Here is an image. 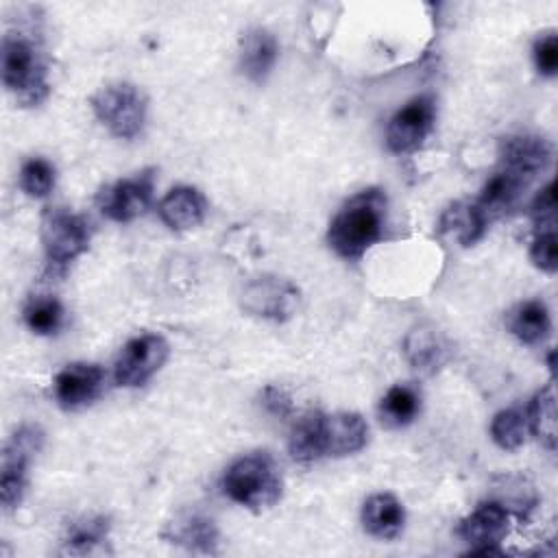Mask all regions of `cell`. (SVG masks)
<instances>
[{"label":"cell","mask_w":558,"mask_h":558,"mask_svg":"<svg viewBox=\"0 0 558 558\" xmlns=\"http://www.w3.org/2000/svg\"><path fill=\"white\" fill-rule=\"evenodd\" d=\"M386 225V194L377 187L349 198L329 222L327 242L344 259L362 257L381 240Z\"/></svg>","instance_id":"obj_1"},{"label":"cell","mask_w":558,"mask_h":558,"mask_svg":"<svg viewBox=\"0 0 558 558\" xmlns=\"http://www.w3.org/2000/svg\"><path fill=\"white\" fill-rule=\"evenodd\" d=\"M2 83L26 107L48 96L46 63L31 33L9 31L2 37Z\"/></svg>","instance_id":"obj_2"},{"label":"cell","mask_w":558,"mask_h":558,"mask_svg":"<svg viewBox=\"0 0 558 558\" xmlns=\"http://www.w3.org/2000/svg\"><path fill=\"white\" fill-rule=\"evenodd\" d=\"M222 488L233 501L262 512L279 501L281 473L268 453H248L227 469Z\"/></svg>","instance_id":"obj_3"},{"label":"cell","mask_w":558,"mask_h":558,"mask_svg":"<svg viewBox=\"0 0 558 558\" xmlns=\"http://www.w3.org/2000/svg\"><path fill=\"white\" fill-rule=\"evenodd\" d=\"M96 118L122 140L135 137L146 120V96L131 83H111L92 96Z\"/></svg>","instance_id":"obj_4"},{"label":"cell","mask_w":558,"mask_h":558,"mask_svg":"<svg viewBox=\"0 0 558 558\" xmlns=\"http://www.w3.org/2000/svg\"><path fill=\"white\" fill-rule=\"evenodd\" d=\"M44 432L37 425H22L2 449L0 464V501L4 510L15 508L22 501L26 488V473L33 453L41 449Z\"/></svg>","instance_id":"obj_5"},{"label":"cell","mask_w":558,"mask_h":558,"mask_svg":"<svg viewBox=\"0 0 558 558\" xmlns=\"http://www.w3.org/2000/svg\"><path fill=\"white\" fill-rule=\"evenodd\" d=\"M92 240L89 222L61 207H52L41 218V244L50 264L65 266L87 251Z\"/></svg>","instance_id":"obj_6"},{"label":"cell","mask_w":558,"mask_h":558,"mask_svg":"<svg viewBox=\"0 0 558 558\" xmlns=\"http://www.w3.org/2000/svg\"><path fill=\"white\" fill-rule=\"evenodd\" d=\"M301 301L299 288L277 275H262L248 281L240 294L242 310L268 320H288Z\"/></svg>","instance_id":"obj_7"},{"label":"cell","mask_w":558,"mask_h":558,"mask_svg":"<svg viewBox=\"0 0 558 558\" xmlns=\"http://www.w3.org/2000/svg\"><path fill=\"white\" fill-rule=\"evenodd\" d=\"M166 357H168V342L157 333H142L129 340L113 366L116 384L124 388H135L146 384L163 366Z\"/></svg>","instance_id":"obj_8"},{"label":"cell","mask_w":558,"mask_h":558,"mask_svg":"<svg viewBox=\"0 0 558 558\" xmlns=\"http://www.w3.org/2000/svg\"><path fill=\"white\" fill-rule=\"evenodd\" d=\"M436 120V102L432 96H416L405 102L388 122L386 144L392 153H412L429 135Z\"/></svg>","instance_id":"obj_9"},{"label":"cell","mask_w":558,"mask_h":558,"mask_svg":"<svg viewBox=\"0 0 558 558\" xmlns=\"http://www.w3.org/2000/svg\"><path fill=\"white\" fill-rule=\"evenodd\" d=\"M153 201V172L146 170L133 179H122L107 185L98 194V205L105 216L116 222H129L142 216Z\"/></svg>","instance_id":"obj_10"},{"label":"cell","mask_w":558,"mask_h":558,"mask_svg":"<svg viewBox=\"0 0 558 558\" xmlns=\"http://www.w3.org/2000/svg\"><path fill=\"white\" fill-rule=\"evenodd\" d=\"M499 157H501V168L532 181L538 172H543L549 166L551 146L541 135L517 133L501 140Z\"/></svg>","instance_id":"obj_11"},{"label":"cell","mask_w":558,"mask_h":558,"mask_svg":"<svg viewBox=\"0 0 558 558\" xmlns=\"http://www.w3.org/2000/svg\"><path fill=\"white\" fill-rule=\"evenodd\" d=\"M105 373L96 364L74 362L68 364L54 377V399L65 410H78L89 405L102 390Z\"/></svg>","instance_id":"obj_12"},{"label":"cell","mask_w":558,"mask_h":558,"mask_svg":"<svg viewBox=\"0 0 558 558\" xmlns=\"http://www.w3.org/2000/svg\"><path fill=\"white\" fill-rule=\"evenodd\" d=\"M508 510L497 501L480 504L466 519L460 521V536L473 547H497L508 534Z\"/></svg>","instance_id":"obj_13"},{"label":"cell","mask_w":558,"mask_h":558,"mask_svg":"<svg viewBox=\"0 0 558 558\" xmlns=\"http://www.w3.org/2000/svg\"><path fill=\"white\" fill-rule=\"evenodd\" d=\"M325 456H349L366 445L368 427L357 412L323 414Z\"/></svg>","instance_id":"obj_14"},{"label":"cell","mask_w":558,"mask_h":558,"mask_svg":"<svg viewBox=\"0 0 558 558\" xmlns=\"http://www.w3.org/2000/svg\"><path fill=\"white\" fill-rule=\"evenodd\" d=\"M163 538L192 551L216 554L218 551V527L201 512H181L168 523Z\"/></svg>","instance_id":"obj_15"},{"label":"cell","mask_w":558,"mask_h":558,"mask_svg":"<svg viewBox=\"0 0 558 558\" xmlns=\"http://www.w3.org/2000/svg\"><path fill=\"white\" fill-rule=\"evenodd\" d=\"M405 523V512L401 501L390 493H377L368 497L362 506L364 530L381 541H390L401 534Z\"/></svg>","instance_id":"obj_16"},{"label":"cell","mask_w":558,"mask_h":558,"mask_svg":"<svg viewBox=\"0 0 558 558\" xmlns=\"http://www.w3.org/2000/svg\"><path fill=\"white\" fill-rule=\"evenodd\" d=\"M161 220L177 231L194 229L205 218V198L198 190L181 185L170 190L159 203Z\"/></svg>","instance_id":"obj_17"},{"label":"cell","mask_w":558,"mask_h":558,"mask_svg":"<svg viewBox=\"0 0 558 558\" xmlns=\"http://www.w3.org/2000/svg\"><path fill=\"white\" fill-rule=\"evenodd\" d=\"M530 185L527 179L501 168L499 172H495L482 187V194H480V203L477 207L482 209V214L488 218H497V216H504L506 211H510L523 190Z\"/></svg>","instance_id":"obj_18"},{"label":"cell","mask_w":558,"mask_h":558,"mask_svg":"<svg viewBox=\"0 0 558 558\" xmlns=\"http://www.w3.org/2000/svg\"><path fill=\"white\" fill-rule=\"evenodd\" d=\"M277 52H279L277 39L270 31L266 28L246 31L240 46V68L246 74V78L262 83L272 70L277 61Z\"/></svg>","instance_id":"obj_19"},{"label":"cell","mask_w":558,"mask_h":558,"mask_svg":"<svg viewBox=\"0 0 558 558\" xmlns=\"http://www.w3.org/2000/svg\"><path fill=\"white\" fill-rule=\"evenodd\" d=\"M486 222L477 205L451 203L440 216V233L460 246H473L484 235Z\"/></svg>","instance_id":"obj_20"},{"label":"cell","mask_w":558,"mask_h":558,"mask_svg":"<svg viewBox=\"0 0 558 558\" xmlns=\"http://www.w3.org/2000/svg\"><path fill=\"white\" fill-rule=\"evenodd\" d=\"M508 331L519 338L523 344H536L549 333V312L547 305L538 299H530L512 307L506 316Z\"/></svg>","instance_id":"obj_21"},{"label":"cell","mask_w":558,"mask_h":558,"mask_svg":"<svg viewBox=\"0 0 558 558\" xmlns=\"http://www.w3.org/2000/svg\"><path fill=\"white\" fill-rule=\"evenodd\" d=\"M288 449L296 462H314L325 456L323 412H307L294 423Z\"/></svg>","instance_id":"obj_22"},{"label":"cell","mask_w":558,"mask_h":558,"mask_svg":"<svg viewBox=\"0 0 558 558\" xmlns=\"http://www.w3.org/2000/svg\"><path fill=\"white\" fill-rule=\"evenodd\" d=\"M421 410V397L416 388L408 384L392 386L379 403V416L381 423L388 427H405L410 425Z\"/></svg>","instance_id":"obj_23"},{"label":"cell","mask_w":558,"mask_h":558,"mask_svg":"<svg viewBox=\"0 0 558 558\" xmlns=\"http://www.w3.org/2000/svg\"><path fill=\"white\" fill-rule=\"evenodd\" d=\"M403 351H405L408 362L421 373H434L442 364V357H445V349H442L438 336L427 327L412 329L405 336Z\"/></svg>","instance_id":"obj_24"},{"label":"cell","mask_w":558,"mask_h":558,"mask_svg":"<svg viewBox=\"0 0 558 558\" xmlns=\"http://www.w3.org/2000/svg\"><path fill=\"white\" fill-rule=\"evenodd\" d=\"M527 427L534 432V436L547 447H556V392L554 384H547L536 397L532 399L527 408Z\"/></svg>","instance_id":"obj_25"},{"label":"cell","mask_w":558,"mask_h":558,"mask_svg":"<svg viewBox=\"0 0 558 558\" xmlns=\"http://www.w3.org/2000/svg\"><path fill=\"white\" fill-rule=\"evenodd\" d=\"M107 532H109V521L105 517L81 519L68 527L61 541V551L76 554V556L92 554L107 541Z\"/></svg>","instance_id":"obj_26"},{"label":"cell","mask_w":558,"mask_h":558,"mask_svg":"<svg viewBox=\"0 0 558 558\" xmlns=\"http://www.w3.org/2000/svg\"><path fill=\"white\" fill-rule=\"evenodd\" d=\"M22 316L33 333L50 336L57 333L63 325V305L50 294H39L24 305Z\"/></svg>","instance_id":"obj_27"},{"label":"cell","mask_w":558,"mask_h":558,"mask_svg":"<svg viewBox=\"0 0 558 558\" xmlns=\"http://www.w3.org/2000/svg\"><path fill=\"white\" fill-rule=\"evenodd\" d=\"M490 436L506 451L519 449L527 438V418H525V414L519 412V410H512V408L497 412L493 423H490Z\"/></svg>","instance_id":"obj_28"},{"label":"cell","mask_w":558,"mask_h":558,"mask_svg":"<svg viewBox=\"0 0 558 558\" xmlns=\"http://www.w3.org/2000/svg\"><path fill=\"white\" fill-rule=\"evenodd\" d=\"M54 185V168L48 159L44 157H31L28 161L22 163L20 170V187L33 196V198H44L52 192Z\"/></svg>","instance_id":"obj_29"},{"label":"cell","mask_w":558,"mask_h":558,"mask_svg":"<svg viewBox=\"0 0 558 558\" xmlns=\"http://www.w3.org/2000/svg\"><path fill=\"white\" fill-rule=\"evenodd\" d=\"M536 233H556V183L549 181L532 205Z\"/></svg>","instance_id":"obj_30"},{"label":"cell","mask_w":558,"mask_h":558,"mask_svg":"<svg viewBox=\"0 0 558 558\" xmlns=\"http://www.w3.org/2000/svg\"><path fill=\"white\" fill-rule=\"evenodd\" d=\"M530 259L536 268L545 272H556L558 268V238L556 233H536L532 248H530Z\"/></svg>","instance_id":"obj_31"},{"label":"cell","mask_w":558,"mask_h":558,"mask_svg":"<svg viewBox=\"0 0 558 558\" xmlns=\"http://www.w3.org/2000/svg\"><path fill=\"white\" fill-rule=\"evenodd\" d=\"M532 54H534L536 70H538L541 74L554 76V74L558 72V37H556L554 33L541 35V37L534 41Z\"/></svg>","instance_id":"obj_32"},{"label":"cell","mask_w":558,"mask_h":558,"mask_svg":"<svg viewBox=\"0 0 558 558\" xmlns=\"http://www.w3.org/2000/svg\"><path fill=\"white\" fill-rule=\"evenodd\" d=\"M262 403H264V408H266L272 416H279V418H286V416H290V412H292V399H290V395H288L286 390L277 388V386L264 388V392H262Z\"/></svg>","instance_id":"obj_33"}]
</instances>
